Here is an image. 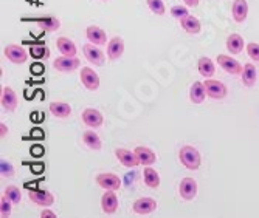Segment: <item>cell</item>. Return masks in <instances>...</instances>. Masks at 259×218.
I'll use <instances>...</instances> for the list:
<instances>
[{
  "mask_svg": "<svg viewBox=\"0 0 259 218\" xmlns=\"http://www.w3.org/2000/svg\"><path fill=\"white\" fill-rule=\"evenodd\" d=\"M179 158H180V162L188 169V171H199V167L202 164V158H200V153L196 147L193 145H183L179 152Z\"/></svg>",
  "mask_w": 259,
  "mask_h": 218,
  "instance_id": "obj_1",
  "label": "cell"
},
{
  "mask_svg": "<svg viewBox=\"0 0 259 218\" xmlns=\"http://www.w3.org/2000/svg\"><path fill=\"white\" fill-rule=\"evenodd\" d=\"M203 84H205V88H206V94L209 96L211 99L221 101V99L227 98L228 88H227V85H225L224 82L216 81V79H213V78H205Z\"/></svg>",
  "mask_w": 259,
  "mask_h": 218,
  "instance_id": "obj_2",
  "label": "cell"
},
{
  "mask_svg": "<svg viewBox=\"0 0 259 218\" xmlns=\"http://www.w3.org/2000/svg\"><path fill=\"white\" fill-rule=\"evenodd\" d=\"M28 53L25 48L20 46V45H16V43H11V45H7L5 50H4V54L7 56V59L16 65H22L25 64L27 59H28Z\"/></svg>",
  "mask_w": 259,
  "mask_h": 218,
  "instance_id": "obj_3",
  "label": "cell"
},
{
  "mask_svg": "<svg viewBox=\"0 0 259 218\" xmlns=\"http://www.w3.org/2000/svg\"><path fill=\"white\" fill-rule=\"evenodd\" d=\"M95 181L97 184L104 189V190H120L121 187V178L116 175V174H112V172H101L95 177Z\"/></svg>",
  "mask_w": 259,
  "mask_h": 218,
  "instance_id": "obj_4",
  "label": "cell"
},
{
  "mask_svg": "<svg viewBox=\"0 0 259 218\" xmlns=\"http://www.w3.org/2000/svg\"><path fill=\"white\" fill-rule=\"evenodd\" d=\"M82 51H84V56H85V59L90 62V64H93V65H97V67H103L104 65V62H106V54L103 53V50L98 46V45H95V43H85L84 46H82Z\"/></svg>",
  "mask_w": 259,
  "mask_h": 218,
  "instance_id": "obj_5",
  "label": "cell"
},
{
  "mask_svg": "<svg viewBox=\"0 0 259 218\" xmlns=\"http://www.w3.org/2000/svg\"><path fill=\"white\" fill-rule=\"evenodd\" d=\"M216 62H218V65H219L225 73H228V75H233V76L242 75L244 67H242L241 62H238L234 58H230V56H227V54H219V56L216 58Z\"/></svg>",
  "mask_w": 259,
  "mask_h": 218,
  "instance_id": "obj_6",
  "label": "cell"
},
{
  "mask_svg": "<svg viewBox=\"0 0 259 218\" xmlns=\"http://www.w3.org/2000/svg\"><path fill=\"white\" fill-rule=\"evenodd\" d=\"M81 82L82 85L89 90V91H97L100 88V76L98 73L90 68V67H82L81 68Z\"/></svg>",
  "mask_w": 259,
  "mask_h": 218,
  "instance_id": "obj_7",
  "label": "cell"
},
{
  "mask_svg": "<svg viewBox=\"0 0 259 218\" xmlns=\"http://www.w3.org/2000/svg\"><path fill=\"white\" fill-rule=\"evenodd\" d=\"M179 193L185 201H193L197 197V181L191 177L183 178L179 186Z\"/></svg>",
  "mask_w": 259,
  "mask_h": 218,
  "instance_id": "obj_8",
  "label": "cell"
},
{
  "mask_svg": "<svg viewBox=\"0 0 259 218\" xmlns=\"http://www.w3.org/2000/svg\"><path fill=\"white\" fill-rule=\"evenodd\" d=\"M157 207H158V203L149 197H141V198L135 200L132 204V210L137 215H149V213L155 212Z\"/></svg>",
  "mask_w": 259,
  "mask_h": 218,
  "instance_id": "obj_9",
  "label": "cell"
},
{
  "mask_svg": "<svg viewBox=\"0 0 259 218\" xmlns=\"http://www.w3.org/2000/svg\"><path fill=\"white\" fill-rule=\"evenodd\" d=\"M28 197L30 200L40 206V207H50L55 203V197L53 193H50L49 190H42V189H33L28 192Z\"/></svg>",
  "mask_w": 259,
  "mask_h": 218,
  "instance_id": "obj_10",
  "label": "cell"
},
{
  "mask_svg": "<svg viewBox=\"0 0 259 218\" xmlns=\"http://www.w3.org/2000/svg\"><path fill=\"white\" fill-rule=\"evenodd\" d=\"M53 67L59 71V73H73L75 70H78L81 67V61L75 56H61L53 62Z\"/></svg>",
  "mask_w": 259,
  "mask_h": 218,
  "instance_id": "obj_11",
  "label": "cell"
},
{
  "mask_svg": "<svg viewBox=\"0 0 259 218\" xmlns=\"http://www.w3.org/2000/svg\"><path fill=\"white\" fill-rule=\"evenodd\" d=\"M82 123L89 127V129H98L104 124V118L103 113L97 108H85L82 112Z\"/></svg>",
  "mask_w": 259,
  "mask_h": 218,
  "instance_id": "obj_12",
  "label": "cell"
},
{
  "mask_svg": "<svg viewBox=\"0 0 259 218\" xmlns=\"http://www.w3.org/2000/svg\"><path fill=\"white\" fill-rule=\"evenodd\" d=\"M0 104H2L4 110L14 112L17 108V105H19L17 93L11 87H4L2 88V94H0Z\"/></svg>",
  "mask_w": 259,
  "mask_h": 218,
  "instance_id": "obj_13",
  "label": "cell"
},
{
  "mask_svg": "<svg viewBox=\"0 0 259 218\" xmlns=\"http://www.w3.org/2000/svg\"><path fill=\"white\" fill-rule=\"evenodd\" d=\"M39 30L42 31H47V33H55L61 28V20L59 17H55V16H47V17H34L31 19Z\"/></svg>",
  "mask_w": 259,
  "mask_h": 218,
  "instance_id": "obj_14",
  "label": "cell"
},
{
  "mask_svg": "<svg viewBox=\"0 0 259 218\" xmlns=\"http://www.w3.org/2000/svg\"><path fill=\"white\" fill-rule=\"evenodd\" d=\"M118 197H116L115 190H106L101 197V209L107 215H113L118 210Z\"/></svg>",
  "mask_w": 259,
  "mask_h": 218,
  "instance_id": "obj_15",
  "label": "cell"
},
{
  "mask_svg": "<svg viewBox=\"0 0 259 218\" xmlns=\"http://www.w3.org/2000/svg\"><path fill=\"white\" fill-rule=\"evenodd\" d=\"M124 53V40L118 36H115L107 43V58L109 61H118Z\"/></svg>",
  "mask_w": 259,
  "mask_h": 218,
  "instance_id": "obj_16",
  "label": "cell"
},
{
  "mask_svg": "<svg viewBox=\"0 0 259 218\" xmlns=\"http://www.w3.org/2000/svg\"><path fill=\"white\" fill-rule=\"evenodd\" d=\"M85 36H87V40H89V42L95 43V45H98V46L109 43L106 31H104L103 28L97 27V25H89L87 30H85Z\"/></svg>",
  "mask_w": 259,
  "mask_h": 218,
  "instance_id": "obj_17",
  "label": "cell"
},
{
  "mask_svg": "<svg viewBox=\"0 0 259 218\" xmlns=\"http://www.w3.org/2000/svg\"><path fill=\"white\" fill-rule=\"evenodd\" d=\"M231 16L236 23H244L248 16V4L247 0H234L231 5Z\"/></svg>",
  "mask_w": 259,
  "mask_h": 218,
  "instance_id": "obj_18",
  "label": "cell"
},
{
  "mask_svg": "<svg viewBox=\"0 0 259 218\" xmlns=\"http://www.w3.org/2000/svg\"><path fill=\"white\" fill-rule=\"evenodd\" d=\"M115 156H116V159H118V161H120L124 167H127V169H132V167L140 166V161H138V158H137V153H135V152H131V150H127V149H123V147L116 149V150H115Z\"/></svg>",
  "mask_w": 259,
  "mask_h": 218,
  "instance_id": "obj_19",
  "label": "cell"
},
{
  "mask_svg": "<svg viewBox=\"0 0 259 218\" xmlns=\"http://www.w3.org/2000/svg\"><path fill=\"white\" fill-rule=\"evenodd\" d=\"M134 152L137 153V158H138L141 166H152V164L157 162V155L149 147H145V145H138V147H135Z\"/></svg>",
  "mask_w": 259,
  "mask_h": 218,
  "instance_id": "obj_20",
  "label": "cell"
},
{
  "mask_svg": "<svg viewBox=\"0 0 259 218\" xmlns=\"http://www.w3.org/2000/svg\"><path fill=\"white\" fill-rule=\"evenodd\" d=\"M180 25L182 28L188 33V34H199L202 31V23L200 20L196 17V16H191V14H188L186 17L180 19Z\"/></svg>",
  "mask_w": 259,
  "mask_h": 218,
  "instance_id": "obj_21",
  "label": "cell"
},
{
  "mask_svg": "<svg viewBox=\"0 0 259 218\" xmlns=\"http://www.w3.org/2000/svg\"><path fill=\"white\" fill-rule=\"evenodd\" d=\"M56 46H58V50L62 56H70V58H75L78 50H76V45L73 43L72 39H68V37H58L56 39Z\"/></svg>",
  "mask_w": 259,
  "mask_h": 218,
  "instance_id": "obj_22",
  "label": "cell"
},
{
  "mask_svg": "<svg viewBox=\"0 0 259 218\" xmlns=\"http://www.w3.org/2000/svg\"><path fill=\"white\" fill-rule=\"evenodd\" d=\"M244 45H245V42H244L242 36H239L236 33L230 34L227 37V42H225V46H227V50L230 51V54H239V53H242Z\"/></svg>",
  "mask_w": 259,
  "mask_h": 218,
  "instance_id": "obj_23",
  "label": "cell"
},
{
  "mask_svg": "<svg viewBox=\"0 0 259 218\" xmlns=\"http://www.w3.org/2000/svg\"><path fill=\"white\" fill-rule=\"evenodd\" d=\"M256 79H257V71H256L254 64H251V62L244 64V70H242V84H244V87H247V88L254 87Z\"/></svg>",
  "mask_w": 259,
  "mask_h": 218,
  "instance_id": "obj_24",
  "label": "cell"
},
{
  "mask_svg": "<svg viewBox=\"0 0 259 218\" xmlns=\"http://www.w3.org/2000/svg\"><path fill=\"white\" fill-rule=\"evenodd\" d=\"M206 96L208 94H206V88H205L203 82L197 81V82H194L191 85V88H190V99H191L193 104H197V105L202 104L205 101Z\"/></svg>",
  "mask_w": 259,
  "mask_h": 218,
  "instance_id": "obj_25",
  "label": "cell"
},
{
  "mask_svg": "<svg viewBox=\"0 0 259 218\" xmlns=\"http://www.w3.org/2000/svg\"><path fill=\"white\" fill-rule=\"evenodd\" d=\"M50 113L56 118H61V119H65L72 115V105H68L67 102H61V101H53L50 105Z\"/></svg>",
  "mask_w": 259,
  "mask_h": 218,
  "instance_id": "obj_26",
  "label": "cell"
},
{
  "mask_svg": "<svg viewBox=\"0 0 259 218\" xmlns=\"http://www.w3.org/2000/svg\"><path fill=\"white\" fill-rule=\"evenodd\" d=\"M82 142L90 150H101V147H103L101 138L98 136L97 132H93V130H85L82 133Z\"/></svg>",
  "mask_w": 259,
  "mask_h": 218,
  "instance_id": "obj_27",
  "label": "cell"
},
{
  "mask_svg": "<svg viewBox=\"0 0 259 218\" xmlns=\"http://www.w3.org/2000/svg\"><path fill=\"white\" fill-rule=\"evenodd\" d=\"M197 68H199V73L203 76V78H213L214 73H216V65L214 62L211 61L209 58H200L199 62H197Z\"/></svg>",
  "mask_w": 259,
  "mask_h": 218,
  "instance_id": "obj_28",
  "label": "cell"
},
{
  "mask_svg": "<svg viewBox=\"0 0 259 218\" xmlns=\"http://www.w3.org/2000/svg\"><path fill=\"white\" fill-rule=\"evenodd\" d=\"M143 178H145V184L151 189H158L160 186V175L155 169H152L151 166H145L143 171Z\"/></svg>",
  "mask_w": 259,
  "mask_h": 218,
  "instance_id": "obj_29",
  "label": "cell"
},
{
  "mask_svg": "<svg viewBox=\"0 0 259 218\" xmlns=\"http://www.w3.org/2000/svg\"><path fill=\"white\" fill-rule=\"evenodd\" d=\"M30 56L36 61H47L50 58V48L45 45H31Z\"/></svg>",
  "mask_w": 259,
  "mask_h": 218,
  "instance_id": "obj_30",
  "label": "cell"
},
{
  "mask_svg": "<svg viewBox=\"0 0 259 218\" xmlns=\"http://www.w3.org/2000/svg\"><path fill=\"white\" fill-rule=\"evenodd\" d=\"M5 195L13 201V204H19L22 201V190L17 186H7Z\"/></svg>",
  "mask_w": 259,
  "mask_h": 218,
  "instance_id": "obj_31",
  "label": "cell"
},
{
  "mask_svg": "<svg viewBox=\"0 0 259 218\" xmlns=\"http://www.w3.org/2000/svg\"><path fill=\"white\" fill-rule=\"evenodd\" d=\"M16 174L14 171V166L8 161V159H2L0 161V175H2V178H13Z\"/></svg>",
  "mask_w": 259,
  "mask_h": 218,
  "instance_id": "obj_32",
  "label": "cell"
},
{
  "mask_svg": "<svg viewBox=\"0 0 259 218\" xmlns=\"http://www.w3.org/2000/svg\"><path fill=\"white\" fill-rule=\"evenodd\" d=\"M146 5L155 16H163L166 13V7H164L163 0H146Z\"/></svg>",
  "mask_w": 259,
  "mask_h": 218,
  "instance_id": "obj_33",
  "label": "cell"
},
{
  "mask_svg": "<svg viewBox=\"0 0 259 218\" xmlns=\"http://www.w3.org/2000/svg\"><path fill=\"white\" fill-rule=\"evenodd\" d=\"M11 204H13V201L4 193L2 198H0V216L2 218L11 216Z\"/></svg>",
  "mask_w": 259,
  "mask_h": 218,
  "instance_id": "obj_34",
  "label": "cell"
},
{
  "mask_svg": "<svg viewBox=\"0 0 259 218\" xmlns=\"http://www.w3.org/2000/svg\"><path fill=\"white\" fill-rule=\"evenodd\" d=\"M247 54L251 61L259 62V43H256V42L247 43Z\"/></svg>",
  "mask_w": 259,
  "mask_h": 218,
  "instance_id": "obj_35",
  "label": "cell"
},
{
  "mask_svg": "<svg viewBox=\"0 0 259 218\" xmlns=\"http://www.w3.org/2000/svg\"><path fill=\"white\" fill-rule=\"evenodd\" d=\"M188 14H190V11H188V7H180V5H176V7H172L171 8V16L174 17V19H183V17H186Z\"/></svg>",
  "mask_w": 259,
  "mask_h": 218,
  "instance_id": "obj_36",
  "label": "cell"
},
{
  "mask_svg": "<svg viewBox=\"0 0 259 218\" xmlns=\"http://www.w3.org/2000/svg\"><path fill=\"white\" fill-rule=\"evenodd\" d=\"M40 216L42 218H56L58 215L52 210V209H49V207H44V210L40 212Z\"/></svg>",
  "mask_w": 259,
  "mask_h": 218,
  "instance_id": "obj_37",
  "label": "cell"
},
{
  "mask_svg": "<svg viewBox=\"0 0 259 218\" xmlns=\"http://www.w3.org/2000/svg\"><path fill=\"white\" fill-rule=\"evenodd\" d=\"M183 2L188 8H196V7H199L200 0H183Z\"/></svg>",
  "mask_w": 259,
  "mask_h": 218,
  "instance_id": "obj_38",
  "label": "cell"
},
{
  "mask_svg": "<svg viewBox=\"0 0 259 218\" xmlns=\"http://www.w3.org/2000/svg\"><path fill=\"white\" fill-rule=\"evenodd\" d=\"M8 135V126H5V123L0 124V136L5 138Z\"/></svg>",
  "mask_w": 259,
  "mask_h": 218,
  "instance_id": "obj_39",
  "label": "cell"
}]
</instances>
